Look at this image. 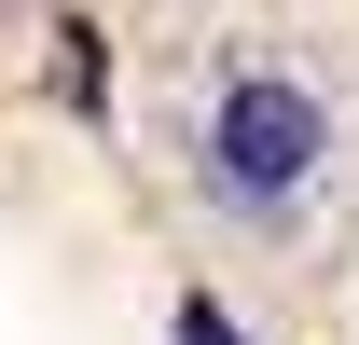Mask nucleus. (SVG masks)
Listing matches in <instances>:
<instances>
[{"mask_svg": "<svg viewBox=\"0 0 359 345\" xmlns=\"http://www.w3.org/2000/svg\"><path fill=\"white\" fill-rule=\"evenodd\" d=\"M166 180L222 262H304L359 194V111L290 42H222L166 111Z\"/></svg>", "mask_w": 359, "mask_h": 345, "instance_id": "nucleus-1", "label": "nucleus"}]
</instances>
